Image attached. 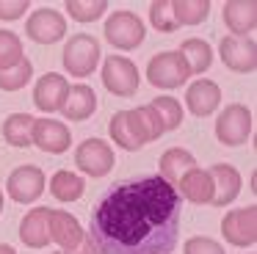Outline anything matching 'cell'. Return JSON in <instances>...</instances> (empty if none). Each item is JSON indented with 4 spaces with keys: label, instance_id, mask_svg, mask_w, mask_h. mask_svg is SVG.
<instances>
[{
    "label": "cell",
    "instance_id": "1",
    "mask_svg": "<svg viewBox=\"0 0 257 254\" xmlns=\"http://www.w3.org/2000/svg\"><path fill=\"white\" fill-rule=\"evenodd\" d=\"M183 196L161 174L111 185L91 210V240L100 254H172L180 240Z\"/></svg>",
    "mask_w": 257,
    "mask_h": 254
},
{
    "label": "cell",
    "instance_id": "2",
    "mask_svg": "<svg viewBox=\"0 0 257 254\" xmlns=\"http://www.w3.org/2000/svg\"><path fill=\"white\" fill-rule=\"evenodd\" d=\"M111 138L119 144L122 149H141L147 141H155L161 138L163 133V121L161 116L155 113L152 105H141V108H133V110H119V113L111 116Z\"/></svg>",
    "mask_w": 257,
    "mask_h": 254
},
{
    "label": "cell",
    "instance_id": "3",
    "mask_svg": "<svg viewBox=\"0 0 257 254\" xmlns=\"http://www.w3.org/2000/svg\"><path fill=\"white\" fill-rule=\"evenodd\" d=\"M100 61V42L91 33H75L64 47V69L72 77H89Z\"/></svg>",
    "mask_w": 257,
    "mask_h": 254
},
{
    "label": "cell",
    "instance_id": "4",
    "mask_svg": "<svg viewBox=\"0 0 257 254\" xmlns=\"http://www.w3.org/2000/svg\"><path fill=\"white\" fill-rule=\"evenodd\" d=\"M188 77H191L188 64H185L183 55L174 53V50L152 55L150 64H147V80L155 88H177V86H183Z\"/></svg>",
    "mask_w": 257,
    "mask_h": 254
},
{
    "label": "cell",
    "instance_id": "5",
    "mask_svg": "<svg viewBox=\"0 0 257 254\" xmlns=\"http://www.w3.org/2000/svg\"><path fill=\"white\" fill-rule=\"evenodd\" d=\"M254 130V116L246 105H227L221 116L216 119V136L224 147H238Z\"/></svg>",
    "mask_w": 257,
    "mask_h": 254
},
{
    "label": "cell",
    "instance_id": "6",
    "mask_svg": "<svg viewBox=\"0 0 257 254\" xmlns=\"http://www.w3.org/2000/svg\"><path fill=\"white\" fill-rule=\"evenodd\" d=\"M102 83L116 97H133L139 91V69L124 55H111L102 66Z\"/></svg>",
    "mask_w": 257,
    "mask_h": 254
},
{
    "label": "cell",
    "instance_id": "7",
    "mask_svg": "<svg viewBox=\"0 0 257 254\" xmlns=\"http://www.w3.org/2000/svg\"><path fill=\"white\" fill-rule=\"evenodd\" d=\"M105 39L119 50H133L144 42V25L133 11H113L105 22Z\"/></svg>",
    "mask_w": 257,
    "mask_h": 254
},
{
    "label": "cell",
    "instance_id": "8",
    "mask_svg": "<svg viewBox=\"0 0 257 254\" xmlns=\"http://www.w3.org/2000/svg\"><path fill=\"white\" fill-rule=\"evenodd\" d=\"M75 166L89 177H105L113 169V149L102 138H86L75 149Z\"/></svg>",
    "mask_w": 257,
    "mask_h": 254
},
{
    "label": "cell",
    "instance_id": "9",
    "mask_svg": "<svg viewBox=\"0 0 257 254\" xmlns=\"http://www.w3.org/2000/svg\"><path fill=\"white\" fill-rule=\"evenodd\" d=\"M221 235L232 246H254V240H257V207L254 204L232 210V213L224 215Z\"/></svg>",
    "mask_w": 257,
    "mask_h": 254
},
{
    "label": "cell",
    "instance_id": "10",
    "mask_svg": "<svg viewBox=\"0 0 257 254\" xmlns=\"http://www.w3.org/2000/svg\"><path fill=\"white\" fill-rule=\"evenodd\" d=\"M6 191L14 202L20 204H28V202H36L45 191V171L39 166H20L9 174L6 180Z\"/></svg>",
    "mask_w": 257,
    "mask_h": 254
},
{
    "label": "cell",
    "instance_id": "11",
    "mask_svg": "<svg viewBox=\"0 0 257 254\" xmlns=\"http://www.w3.org/2000/svg\"><path fill=\"white\" fill-rule=\"evenodd\" d=\"M224 66L232 72H254L257 66V44L251 36H224L218 44Z\"/></svg>",
    "mask_w": 257,
    "mask_h": 254
},
{
    "label": "cell",
    "instance_id": "12",
    "mask_svg": "<svg viewBox=\"0 0 257 254\" xmlns=\"http://www.w3.org/2000/svg\"><path fill=\"white\" fill-rule=\"evenodd\" d=\"M25 33H28V39H34V42H39V44H53V42H58V39H64V33H67V20H64V14L56 9H39L28 17Z\"/></svg>",
    "mask_w": 257,
    "mask_h": 254
},
{
    "label": "cell",
    "instance_id": "13",
    "mask_svg": "<svg viewBox=\"0 0 257 254\" xmlns=\"http://www.w3.org/2000/svg\"><path fill=\"white\" fill-rule=\"evenodd\" d=\"M67 94H69L67 77L56 75V72H47L45 77H39V83L34 88V105L42 113H56V110L64 108Z\"/></svg>",
    "mask_w": 257,
    "mask_h": 254
},
{
    "label": "cell",
    "instance_id": "14",
    "mask_svg": "<svg viewBox=\"0 0 257 254\" xmlns=\"http://www.w3.org/2000/svg\"><path fill=\"white\" fill-rule=\"evenodd\" d=\"M31 141L42 149V152L50 155H61L69 149L72 144V136H69V127L61 124V121L53 119H36L34 121V133H31Z\"/></svg>",
    "mask_w": 257,
    "mask_h": 254
},
{
    "label": "cell",
    "instance_id": "15",
    "mask_svg": "<svg viewBox=\"0 0 257 254\" xmlns=\"http://www.w3.org/2000/svg\"><path fill=\"white\" fill-rule=\"evenodd\" d=\"M210 180H213V199L210 204L216 207H227L229 202H235L240 193V174L235 166L227 163H216L210 169Z\"/></svg>",
    "mask_w": 257,
    "mask_h": 254
},
{
    "label": "cell",
    "instance_id": "16",
    "mask_svg": "<svg viewBox=\"0 0 257 254\" xmlns=\"http://www.w3.org/2000/svg\"><path fill=\"white\" fill-rule=\"evenodd\" d=\"M221 102V88L213 80H196L185 91V105L194 116H210Z\"/></svg>",
    "mask_w": 257,
    "mask_h": 254
},
{
    "label": "cell",
    "instance_id": "17",
    "mask_svg": "<svg viewBox=\"0 0 257 254\" xmlns=\"http://www.w3.org/2000/svg\"><path fill=\"white\" fill-rule=\"evenodd\" d=\"M174 188H177L180 196H185L188 202H194V204H210V199H213V180H210V171L196 169V166H194L191 171H185Z\"/></svg>",
    "mask_w": 257,
    "mask_h": 254
},
{
    "label": "cell",
    "instance_id": "18",
    "mask_svg": "<svg viewBox=\"0 0 257 254\" xmlns=\"http://www.w3.org/2000/svg\"><path fill=\"white\" fill-rule=\"evenodd\" d=\"M64 116L69 121H86L91 113L97 110V94L91 86L86 83H78V86H69L67 102H64Z\"/></svg>",
    "mask_w": 257,
    "mask_h": 254
},
{
    "label": "cell",
    "instance_id": "19",
    "mask_svg": "<svg viewBox=\"0 0 257 254\" xmlns=\"http://www.w3.org/2000/svg\"><path fill=\"white\" fill-rule=\"evenodd\" d=\"M224 22L235 36H246L257 25V6L251 0H229L224 3Z\"/></svg>",
    "mask_w": 257,
    "mask_h": 254
},
{
    "label": "cell",
    "instance_id": "20",
    "mask_svg": "<svg viewBox=\"0 0 257 254\" xmlns=\"http://www.w3.org/2000/svg\"><path fill=\"white\" fill-rule=\"evenodd\" d=\"M194 166H196V160L188 149L174 147V149H166V152L161 155V177L169 185H177L180 177H183L185 171H191Z\"/></svg>",
    "mask_w": 257,
    "mask_h": 254
},
{
    "label": "cell",
    "instance_id": "21",
    "mask_svg": "<svg viewBox=\"0 0 257 254\" xmlns=\"http://www.w3.org/2000/svg\"><path fill=\"white\" fill-rule=\"evenodd\" d=\"M177 53L183 55V61L188 64L191 75H202V72L210 69V64H213V50H210V44L202 42V39H185Z\"/></svg>",
    "mask_w": 257,
    "mask_h": 254
},
{
    "label": "cell",
    "instance_id": "22",
    "mask_svg": "<svg viewBox=\"0 0 257 254\" xmlns=\"http://www.w3.org/2000/svg\"><path fill=\"white\" fill-rule=\"evenodd\" d=\"M34 116L28 113H12L6 121H3V138H6L12 147H28L31 141V133H34Z\"/></svg>",
    "mask_w": 257,
    "mask_h": 254
},
{
    "label": "cell",
    "instance_id": "23",
    "mask_svg": "<svg viewBox=\"0 0 257 254\" xmlns=\"http://www.w3.org/2000/svg\"><path fill=\"white\" fill-rule=\"evenodd\" d=\"M83 180L72 171H56L50 180V193L58 202H75V199L83 196Z\"/></svg>",
    "mask_w": 257,
    "mask_h": 254
},
{
    "label": "cell",
    "instance_id": "24",
    "mask_svg": "<svg viewBox=\"0 0 257 254\" xmlns=\"http://www.w3.org/2000/svg\"><path fill=\"white\" fill-rule=\"evenodd\" d=\"M172 11L177 25H199L210 14V3L207 0H177L172 3Z\"/></svg>",
    "mask_w": 257,
    "mask_h": 254
},
{
    "label": "cell",
    "instance_id": "25",
    "mask_svg": "<svg viewBox=\"0 0 257 254\" xmlns=\"http://www.w3.org/2000/svg\"><path fill=\"white\" fill-rule=\"evenodd\" d=\"M31 75H34V64L23 55L14 66L0 69V88H3V91H20V88L31 80Z\"/></svg>",
    "mask_w": 257,
    "mask_h": 254
},
{
    "label": "cell",
    "instance_id": "26",
    "mask_svg": "<svg viewBox=\"0 0 257 254\" xmlns=\"http://www.w3.org/2000/svg\"><path fill=\"white\" fill-rule=\"evenodd\" d=\"M150 105L155 108V113L161 116L163 130H177L180 127V121H183V105L174 97H158V99H152Z\"/></svg>",
    "mask_w": 257,
    "mask_h": 254
},
{
    "label": "cell",
    "instance_id": "27",
    "mask_svg": "<svg viewBox=\"0 0 257 254\" xmlns=\"http://www.w3.org/2000/svg\"><path fill=\"white\" fill-rule=\"evenodd\" d=\"M150 22L158 28L161 33H172L177 31V20H174V11H172V0H155L150 6Z\"/></svg>",
    "mask_w": 257,
    "mask_h": 254
},
{
    "label": "cell",
    "instance_id": "28",
    "mask_svg": "<svg viewBox=\"0 0 257 254\" xmlns=\"http://www.w3.org/2000/svg\"><path fill=\"white\" fill-rule=\"evenodd\" d=\"M23 58V42L17 33L0 31V69H9Z\"/></svg>",
    "mask_w": 257,
    "mask_h": 254
},
{
    "label": "cell",
    "instance_id": "29",
    "mask_svg": "<svg viewBox=\"0 0 257 254\" xmlns=\"http://www.w3.org/2000/svg\"><path fill=\"white\" fill-rule=\"evenodd\" d=\"M67 11L72 14V20L78 22H94L97 17H102V11H108L105 0H91V3H80V0H67Z\"/></svg>",
    "mask_w": 257,
    "mask_h": 254
},
{
    "label": "cell",
    "instance_id": "30",
    "mask_svg": "<svg viewBox=\"0 0 257 254\" xmlns=\"http://www.w3.org/2000/svg\"><path fill=\"white\" fill-rule=\"evenodd\" d=\"M185 254H224V248L213 237H191L185 243Z\"/></svg>",
    "mask_w": 257,
    "mask_h": 254
},
{
    "label": "cell",
    "instance_id": "31",
    "mask_svg": "<svg viewBox=\"0 0 257 254\" xmlns=\"http://www.w3.org/2000/svg\"><path fill=\"white\" fill-rule=\"evenodd\" d=\"M23 11H28V0H0V20H20Z\"/></svg>",
    "mask_w": 257,
    "mask_h": 254
},
{
    "label": "cell",
    "instance_id": "32",
    "mask_svg": "<svg viewBox=\"0 0 257 254\" xmlns=\"http://www.w3.org/2000/svg\"><path fill=\"white\" fill-rule=\"evenodd\" d=\"M0 254H17V251L12 246H6V243H0Z\"/></svg>",
    "mask_w": 257,
    "mask_h": 254
},
{
    "label": "cell",
    "instance_id": "33",
    "mask_svg": "<svg viewBox=\"0 0 257 254\" xmlns=\"http://www.w3.org/2000/svg\"><path fill=\"white\" fill-rule=\"evenodd\" d=\"M0 210H3V191H0Z\"/></svg>",
    "mask_w": 257,
    "mask_h": 254
},
{
    "label": "cell",
    "instance_id": "34",
    "mask_svg": "<svg viewBox=\"0 0 257 254\" xmlns=\"http://www.w3.org/2000/svg\"><path fill=\"white\" fill-rule=\"evenodd\" d=\"M58 254H64V251H58Z\"/></svg>",
    "mask_w": 257,
    "mask_h": 254
}]
</instances>
